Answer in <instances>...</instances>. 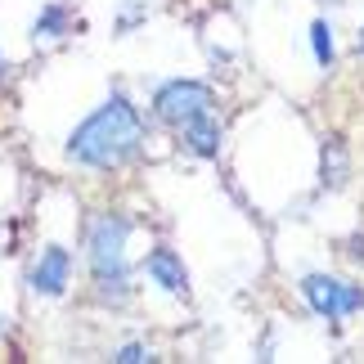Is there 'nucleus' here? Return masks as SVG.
<instances>
[{"label": "nucleus", "mask_w": 364, "mask_h": 364, "mask_svg": "<svg viewBox=\"0 0 364 364\" xmlns=\"http://www.w3.org/2000/svg\"><path fill=\"white\" fill-rule=\"evenodd\" d=\"M301 297L319 319H351L364 311V288L333 274H301Z\"/></svg>", "instance_id": "7ed1b4c3"}, {"label": "nucleus", "mask_w": 364, "mask_h": 364, "mask_svg": "<svg viewBox=\"0 0 364 364\" xmlns=\"http://www.w3.org/2000/svg\"><path fill=\"white\" fill-rule=\"evenodd\" d=\"M73 32V14H68V5H46L36 14V23H32V36L41 41H59Z\"/></svg>", "instance_id": "6e6552de"}, {"label": "nucleus", "mask_w": 364, "mask_h": 364, "mask_svg": "<svg viewBox=\"0 0 364 364\" xmlns=\"http://www.w3.org/2000/svg\"><path fill=\"white\" fill-rule=\"evenodd\" d=\"M9 73V59H5V54H0V77H5Z\"/></svg>", "instance_id": "ddd939ff"}, {"label": "nucleus", "mask_w": 364, "mask_h": 364, "mask_svg": "<svg viewBox=\"0 0 364 364\" xmlns=\"http://www.w3.org/2000/svg\"><path fill=\"white\" fill-rule=\"evenodd\" d=\"M324 171H328V189H338L342 180H346V153H342V144H324Z\"/></svg>", "instance_id": "9d476101"}, {"label": "nucleus", "mask_w": 364, "mask_h": 364, "mask_svg": "<svg viewBox=\"0 0 364 364\" xmlns=\"http://www.w3.org/2000/svg\"><path fill=\"white\" fill-rule=\"evenodd\" d=\"M180 139H185V149L193 153V158H216V149H220V122L212 113H198V117H189L185 126H180Z\"/></svg>", "instance_id": "0eeeda50"}, {"label": "nucleus", "mask_w": 364, "mask_h": 364, "mask_svg": "<svg viewBox=\"0 0 364 364\" xmlns=\"http://www.w3.org/2000/svg\"><path fill=\"white\" fill-rule=\"evenodd\" d=\"M139 144H144V122H139L135 104L126 95H108V104H100L68 135V158L90 171H113L135 158Z\"/></svg>", "instance_id": "f257e3e1"}, {"label": "nucleus", "mask_w": 364, "mask_h": 364, "mask_svg": "<svg viewBox=\"0 0 364 364\" xmlns=\"http://www.w3.org/2000/svg\"><path fill=\"white\" fill-rule=\"evenodd\" d=\"M311 50H315V63L328 73V68H333V27L324 18L311 23Z\"/></svg>", "instance_id": "1a4fd4ad"}, {"label": "nucleus", "mask_w": 364, "mask_h": 364, "mask_svg": "<svg viewBox=\"0 0 364 364\" xmlns=\"http://www.w3.org/2000/svg\"><path fill=\"white\" fill-rule=\"evenodd\" d=\"M328 5H338V0H328Z\"/></svg>", "instance_id": "2eb2a0df"}, {"label": "nucleus", "mask_w": 364, "mask_h": 364, "mask_svg": "<svg viewBox=\"0 0 364 364\" xmlns=\"http://www.w3.org/2000/svg\"><path fill=\"white\" fill-rule=\"evenodd\" d=\"M131 220L117 212H95L86 225V257L95 270V297L108 306H122L131 297V261H126Z\"/></svg>", "instance_id": "f03ea898"}, {"label": "nucleus", "mask_w": 364, "mask_h": 364, "mask_svg": "<svg viewBox=\"0 0 364 364\" xmlns=\"http://www.w3.org/2000/svg\"><path fill=\"white\" fill-rule=\"evenodd\" d=\"M68 284H73V252L50 243L41 252V261L32 265V274H27V288H32L36 297H63Z\"/></svg>", "instance_id": "39448f33"}, {"label": "nucleus", "mask_w": 364, "mask_h": 364, "mask_svg": "<svg viewBox=\"0 0 364 364\" xmlns=\"http://www.w3.org/2000/svg\"><path fill=\"white\" fill-rule=\"evenodd\" d=\"M212 90L203 86V81H166V86L153 95V113H158L166 126H185L189 117H198V113H212Z\"/></svg>", "instance_id": "20e7f679"}, {"label": "nucleus", "mask_w": 364, "mask_h": 364, "mask_svg": "<svg viewBox=\"0 0 364 364\" xmlns=\"http://www.w3.org/2000/svg\"><path fill=\"white\" fill-rule=\"evenodd\" d=\"M113 360H122V364H139V360H153V351H149L144 342H126V346H122V351H117Z\"/></svg>", "instance_id": "9b49d317"}, {"label": "nucleus", "mask_w": 364, "mask_h": 364, "mask_svg": "<svg viewBox=\"0 0 364 364\" xmlns=\"http://www.w3.org/2000/svg\"><path fill=\"white\" fill-rule=\"evenodd\" d=\"M355 50H360V54H364V27H360V41H355Z\"/></svg>", "instance_id": "4468645a"}, {"label": "nucleus", "mask_w": 364, "mask_h": 364, "mask_svg": "<svg viewBox=\"0 0 364 364\" xmlns=\"http://www.w3.org/2000/svg\"><path fill=\"white\" fill-rule=\"evenodd\" d=\"M144 274L162 292H171V297H185L189 292V270H185V261H180V252H171V247H153L144 257Z\"/></svg>", "instance_id": "423d86ee"}, {"label": "nucleus", "mask_w": 364, "mask_h": 364, "mask_svg": "<svg viewBox=\"0 0 364 364\" xmlns=\"http://www.w3.org/2000/svg\"><path fill=\"white\" fill-rule=\"evenodd\" d=\"M346 247H351V257H355V261L364 265V234H355V239H351V243H346Z\"/></svg>", "instance_id": "f8f14e48"}]
</instances>
